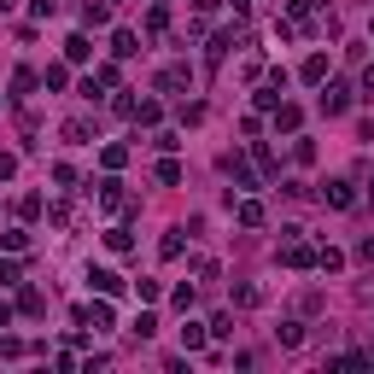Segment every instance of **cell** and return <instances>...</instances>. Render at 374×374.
I'll use <instances>...</instances> for the list:
<instances>
[{"label": "cell", "instance_id": "29", "mask_svg": "<svg viewBox=\"0 0 374 374\" xmlns=\"http://www.w3.org/2000/svg\"><path fill=\"white\" fill-rule=\"evenodd\" d=\"M164 24H170V12H164V6H152V12H146V29H152V36H164Z\"/></svg>", "mask_w": 374, "mask_h": 374}, {"label": "cell", "instance_id": "4", "mask_svg": "<svg viewBox=\"0 0 374 374\" xmlns=\"http://www.w3.org/2000/svg\"><path fill=\"white\" fill-rule=\"evenodd\" d=\"M222 170L234 175V187H257V175H252V164H246L240 152H222Z\"/></svg>", "mask_w": 374, "mask_h": 374}, {"label": "cell", "instance_id": "17", "mask_svg": "<svg viewBox=\"0 0 374 374\" xmlns=\"http://www.w3.org/2000/svg\"><path fill=\"white\" fill-rule=\"evenodd\" d=\"M229 47H234V36H229V29H222V36H217V41L205 47V59H210V64H222V59H229Z\"/></svg>", "mask_w": 374, "mask_h": 374}, {"label": "cell", "instance_id": "13", "mask_svg": "<svg viewBox=\"0 0 374 374\" xmlns=\"http://www.w3.org/2000/svg\"><path fill=\"white\" fill-rule=\"evenodd\" d=\"M275 339H281L287 351H299V345H304V322H281V328H275Z\"/></svg>", "mask_w": 374, "mask_h": 374}, {"label": "cell", "instance_id": "5", "mask_svg": "<svg viewBox=\"0 0 374 374\" xmlns=\"http://www.w3.org/2000/svg\"><path fill=\"white\" fill-rule=\"evenodd\" d=\"M345 106H351V88H345V82H328V88H322V111H328V117H339Z\"/></svg>", "mask_w": 374, "mask_h": 374}, {"label": "cell", "instance_id": "43", "mask_svg": "<svg viewBox=\"0 0 374 374\" xmlns=\"http://www.w3.org/2000/svg\"><path fill=\"white\" fill-rule=\"evenodd\" d=\"M0 106H6V100H0Z\"/></svg>", "mask_w": 374, "mask_h": 374}, {"label": "cell", "instance_id": "26", "mask_svg": "<svg viewBox=\"0 0 374 374\" xmlns=\"http://www.w3.org/2000/svg\"><path fill=\"white\" fill-rule=\"evenodd\" d=\"M111 18V6H100V0H88V6H82V24H106Z\"/></svg>", "mask_w": 374, "mask_h": 374}, {"label": "cell", "instance_id": "35", "mask_svg": "<svg viewBox=\"0 0 374 374\" xmlns=\"http://www.w3.org/2000/svg\"><path fill=\"white\" fill-rule=\"evenodd\" d=\"M18 281H24V269H18V264H0V287H18Z\"/></svg>", "mask_w": 374, "mask_h": 374}, {"label": "cell", "instance_id": "14", "mask_svg": "<svg viewBox=\"0 0 374 374\" xmlns=\"http://www.w3.org/2000/svg\"><path fill=\"white\" fill-rule=\"evenodd\" d=\"M304 82H328V59H322V53H310V59H304Z\"/></svg>", "mask_w": 374, "mask_h": 374}, {"label": "cell", "instance_id": "7", "mask_svg": "<svg viewBox=\"0 0 374 374\" xmlns=\"http://www.w3.org/2000/svg\"><path fill=\"white\" fill-rule=\"evenodd\" d=\"M193 82V76H187V64H164V71H158V88H164V94H182Z\"/></svg>", "mask_w": 374, "mask_h": 374}, {"label": "cell", "instance_id": "8", "mask_svg": "<svg viewBox=\"0 0 374 374\" xmlns=\"http://www.w3.org/2000/svg\"><path fill=\"white\" fill-rule=\"evenodd\" d=\"M281 257H287V269H316V252H310V246H304V240H299V234H292V246H287Z\"/></svg>", "mask_w": 374, "mask_h": 374}, {"label": "cell", "instance_id": "3", "mask_svg": "<svg viewBox=\"0 0 374 374\" xmlns=\"http://www.w3.org/2000/svg\"><path fill=\"white\" fill-rule=\"evenodd\" d=\"M88 287L106 292V299H117V292H123V275H117V269H88Z\"/></svg>", "mask_w": 374, "mask_h": 374}, {"label": "cell", "instance_id": "32", "mask_svg": "<svg viewBox=\"0 0 374 374\" xmlns=\"http://www.w3.org/2000/svg\"><path fill=\"white\" fill-rule=\"evenodd\" d=\"M170 304H175V310L187 316V310H193V287H175V292H170Z\"/></svg>", "mask_w": 374, "mask_h": 374}, {"label": "cell", "instance_id": "33", "mask_svg": "<svg viewBox=\"0 0 374 374\" xmlns=\"http://www.w3.org/2000/svg\"><path fill=\"white\" fill-rule=\"evenodd\" d=\"M234 299H240V304H264V287L246 281V287H234Z\"/></svg>", "mask_w": 374, "mask_h": 374}, {"label": "cell", "instance_id": "36", "mask_svg": "<svg viewBox=\"0 0 374 374\" xmlns=\"http://www.w3.org/2000/svg\"><path fill=\"white\" fill-rule=\"evenodd\" d=\"M0 357H24V339H12V333H0Z\"/></svg>", "mask_w": 374, "mask_h": 374}, {"label": "cell", "instance_id": "30", "mask_svg": "<svg viewBox=\"0 0 374 374\" xmlns=\"http://www.w3.org/2000/svg\"><path fill=\"white\" fill-rule=\"evenodd\" d=\"M193 275H199V281H217V257H193Z\"/></svg>", "mask_w": 374, "mask_h": 374}, {"label": "cell", "instance_id": "25", "mask_svg": "<svg viewBox=\"0 0 374 374\" xmlns=\"http://www.w3.org/2000/svg\"><path fill=\"white\" fill-rule=\"evenodd\" d=\"M158 182L175 187V182H182V164H175V158H164V164H158Z\"/></svg>", "mask_w": 374, "mask_h": 374}, {"label": "cell", "instance_id": "15", "mask_svg": "<svg viewBox=\"0 0 374 374\" xmlns=\"http://www.w3.org/2000/svg\"><path fill=\"white\" fill-rule=\"evenodd\" d=\"M299 123H304V111H299V106H275V129H287V135H292Z\"/></svg>", "mask_w": 374, "mask_h": 374}, {"label": "cell", "instance_id": "22", "mask_svg": "<svg viewBox=\"0 0 374 374\" xmlns=\"http://www.w3.org/2000/svg\"><path fill=\"white\" fill-rule=\"evenodd\" d=\"M182 345L187 351H205V328H199V322H187V328H182Z\"/></svg>", "mask_w": 374, "mask_h": 374}, {"label": "cell", "instance_id": "20", "mask_svg": "<svg viewBox=\"0 0 374 374\" xmlns=\"http://www.w3.org/2000/svg\"><path fill=\"white\" fill-rule=\"evenodd\" d=\"M100 164H106V170H123V164H129V146H106Z\"/></svg>", "mask_w": 374, "mask_h": 374}, {"label": "cell", "instance_id": "27", "mask_svg": "<svg viewBox=\"0 0 374 374\" xmlns=\"http://www.w3.org/2000/svg\"><path fill=\"white\" fill-rule=\"evenodd\" d=\"M41 205H47L41 193H24V199H18V217H41Z\"/></svg>", "mask_w": 374, "mask_h": 374}, {"label": "cell", "instance_id": "1", "mask_svg": "<svg viewBox=\"0 0 374 374\" xmlns=\"http://www.w3.org/2000/svg\"><path fill=\"white\" fill-rule=\"evenodd\" d=\"M76 322H82V328H111V304H106V292H100V304H76Z\"/></svg>", "mask_w": 374, "mask_h": 374}, {"label": "cell", "instance_id": "28", "mask_svg": "<svg viewBox=\"0 0 374 374\" xmlns=\"http://www.w3.org/2000/svg\"><path fill=\"white\" fill-rule=\"evenodd\" d=\"M316 269H328V275H333V269H345V257H339V252L328 246V252H316Z\"/></svg>", "mask_w": 374, "mask_h": 374}, {"label": "cell", "instance_id": "19", "mask_svg": "<svg viewBox=\"0 0 374 374\" xmlns=\"http://www.w3.org/2000/svg\"><path fill=\"white\" fill-rule=\"evenodd\" d=\"M106 246H111V252H117V257H123L129 246H135V240H129V229H123V222H117V229H106Z\"/></svg>", "mask_w": 374, "mask_h": 374}, {"label": "cell", "instance_id": "21", "mask_svg": "<svg viewBox=\"0 0 374 374\" xmlns=\"http://www.w3.org/2000/svg\"><path fill=\"white\" fill-rule=\"evenodd\" d=\"M0 246H6V252H24V246H29V229H6V234H0Z\"/></svg>", "mask_w": 374, "mask_h": 374}, {"label": "cell", "instance_id": "37", "mask_svg": "<svg viewBox=\"0 0 374 374\" xmlns=\"http://www.w3.org/2000/svg\"><path fill=\"white\" fill-rule=\"evenodd\" d=\"M6 175H18V152H0V182Z\"/></svg>", "mask_w": 374, "mask_h": 374}, {"label": "cell", "instance_id": "42", "mask_svg": "<svg viewBox=\"0 0 374 374\" xmlns=\"http://www.w3.org/2000/svg\"><path fill=\"white\" fill-rule=\"evenodd\" d=\"M368 199H374V182H368Z\"/></svg>", "mask_w": 374, "mask_h": 374}, {"label": "cell", "instance_id": "23", "mask_svg": "<svg viewBox=\"0 0 374 374\" xmlns=\"http://www.w3.org/2000/svg\"><path fill=\"white\" fill-rule=\"evenodd\" d=\"M152 333H158V316L141 310V316H135V339H152Z\"/></svg>", "mask_w": 374, "mask_h": 374}, {"label": "cell", "instance_id": "38", "mask_svg": "<svg viewBox=\"0 0 374 374\" xmlns=\"http://www.w3.org/2000/svg\"><path fill=\"white\" fill-rule=\"evenodd\" d=\"M357 257H363V264H374V240H363V246H357Z\"/></svg>", "mask_w": 374, "mask_h": 374}, {"label": "cell", "instance_id": "40", "mask_svg": "<svg viewBox=\"0 0 374 374\" xmlns=\"http://www.w3.org/2000/svg\"><path fill=\"white\" fill-rule=\"evenodd\" d=\"M0 328H12V304H0Z\"/></svg>", "mask_w": 374, "mask_h": 374}, {"label": "cell", "instance_id": "34", "mask_svg": "<svg viewBox=\"0 0 374 374\" xmlns=\"http://www.w3.org/2000/svg\"><path fill=\"white\" fill-rule=\"evenodd\" d=\"M135 123H158V100H141L135 106Z\"/></svg>", "mask_w": 374, "mask_h": 374}, {"label": "cell", "instance_id": "12", "mask_svg": "<svg viewBox=\"0 0 374 374\" xmlns=\"http://www.w3.org/2000/svg\"><path fill=\"white\" fill-rule=\"evenodd\" d=\"M141 53V41L129 36V29H117V36H111V59H135Z\"/></svg>", "mask_w": 374, "mask_h": 374}, {"label": "cell", "instance_id": "9", "mask_svg": "<svg viewBox=\"0 0 374 374\" xmlns=\"http://www.w3.org/2000/svg\"><path fill=\"white\" fill-rule=\"evenodd\" d=\"M234 217H240V229H264V205H257V199H240Z\"/></svg>", "mask_w": 374, "mask_h": 374}, {"label": "cell", "instance_id": "39", "mask_svg": "<svg viewBox=\"0 0 374 374\" xmlns=\"http://www.w3.org/2000/svg\"><path fill=\"white\" fill-rule=\"evenodd\" d=\"M363 94H368V100H374V64H368V71H363Z\"/></svg>", "mask_w": 374, "mask_h": 374}, {"label": "cell", "instance_id": "11", "mask_svg": "<svg viewBox=\"0 0 374 374\" xmlns=\"http://www.w3.org/2000/svg\"><path fill=\"white\" fill-rule=\"evenodd\" d=\"M64 141H71V146H88V141H94V123H88V117H71V123H64Z\"/></svg>", "mask_w": 374, "mask_h": 374}, {"label": "cell", "instance_id": "6", "mask_svg": "<svg viewBox=\"0 0 374 374\" xmlns=\"http://www.w3.org/2000/svg\"><path fill=\"white\" fill-rule=\"evenodd\" d=\"M100 205L111 210V217H117V210H129V193H123V182H111V175H106V182H100Z\"/></svg>", "mask_w": 374, "mask_h": 374}, {"label": "cell", "instance_id": "2", "mask_svg": "<svg viewBox=\"0 0 374 374\" xmlns=\"http://www.w3.org/2000/svg\"><path fill=\"white\" fill-rule=\"evenodd\" d=\"M322 199H328L333 210H351V205H357V193H351L345 175H333V182H322Z\"/></svg>", "mask_w": 374, "mask_h": 374}, {"label": "cell", "instance_id": "18", "mask_svg": "<svg viewBox=\"0 0 374 374\" xmlns=\"http://www.w3.org/2000/svg\"><path fill=\"white\" fill-rule=\"evenodd\" d=\"M94 53V47H88V36H71V41H64V59H71V64H82Z\"/></svg>", "mask_w": 374, "mask_h": 374}, {"label": "cell", "instance_id": "31", "mask_svg": "<svg viewBox=\"0 0 374 374\" xmlns=\"http://www.w3.org/2000/svg\"><path fill=\"white\" fill-rule=\"evenodd\" d=\"M210 333H217V339H229V333H234V316H229V310H222V316H210Z\"/></svg>", "mask_w": 374, "mask_h": 374}, {"label": "cell", "instance_id": "41", "mask_svg": "<svg viewBox=\"0 0 374 374\" xmlns=\"http://www.w3.org/2000/svg\"><path fill=\"white\" fill-rule=\"evenodd\" d=\"M0 12H12V0H0Z\"/></svg>", "mask_w": 374, "mask_h": 374}, {"label": "cell", "instance_id": "16", "mask_svg": "<svg viewBox=\"0 0 374 374\" xmlns=\"http://www.w3.org/2000/svg\"><path fill=\"white\" fill-rule=\"evenodd\" d=\"M18 310H24V316H41V310H47V299H41L36 287H24V292H18Z\"/></svg>", "mask_w": 374, "mask_h": 374}, {"label": "cell", "instance_id": "24", "mask_svg": "<svg viewBox=\"0 0 374 374\" xmlns=\"http://www.w3.org/2000/svg\"><path fill=\"white\" fill-rule=\"evenodd\" d=\"M275 170H281V164H275V152H269V146H257V175H264V182H269Z\"/></svg>", "mask_w": 374, "mask_h": 374}, {"label": "cell", "instance_id": "10", "mask_svg": "<svg viewBox=\"0 0 374 374\" xmlns=\"http://www.w3.org/2000/svg\"><path fill=\"white\" fill-rule=\"evenodd\" d=\"M187 252V240H182V229H170L164 240H158V257H164V264H175V257Z\"/></svg>", "mask_w": 374, "mask_h": 374}]
</instances>
